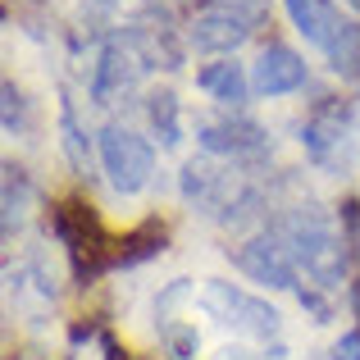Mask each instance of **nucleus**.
I'll use <instances>...</instances> for the list:
<instances>
[{
    "instance_id": "1",
    "label": "nucleus",
    "mask_w": 360,
    "mask_h": 360,
    "mask_svg": "<svg viewBox=\"0 0 360 360\" xmlns=\"http://www.w3.org/2000/svg\"><path fill=\"white\" fill-rule=\"evenodd\" d=\"M283 242L292 246V255H297V269L310 278V288L319 292H338V283H342V269H347V238L338 233V224L328 219L319 205H301V210H292L288 219L278 224Z\"/></svg>"
},
{
    "instance_id": "2",
    "label": "nucleus",
    "mask_w": 360,
    "mask_h": 360,
    "mask_svg": "<svg viewBox=\"0 0 360 360\" xmlns=\"http://www.w3.org/2000/svg\"><path fill=\"white\" fill-rule=\"evenodd\" d=\"M96 146H101V169H105L115 192L137 196L150 187V178H155V150H150L146 137H137L123 123H110V128H101Z\"/></svg>"
},
{
    "instance_id": "3",
    "label": "nucleus",
    "mask_w": 360,
    "mask_h": 360,
    "mask_svg": "<svg viewBox=\"0 0 360 360\" xmlns=\"http://www.w3.org/2000/svg\"><path fill=\"white\" fill-rule=\"evenodd\" d=\"M201 310L210 319H219V324H229L233 333L255 338V342H269V338H278V328H283L278 310H274L269 301L251 297V292L233 288V283H205L201 288Z\"/></svg>"
},
{
    "instance_id": "4",
    "label": "nucleus",
    "mask_w": 360,
    "mask_h": 360,
    "mask_svg": "<svg viewBox=\"0 0 360 360\" xmlns=\"http://www.w3.org/2000/svg\"><path fill=\"white\" fill-rule=\"evenodd\" d=\"M150 69L146 51H141L137 32H119L101 46V60H96V73H91V101L96 105H115L119 96H128L132 87L141 82V73Z\"/></svg>"
},
{
    "instance_id": "5",
    "label": "nucleus",
    "mask_w": 360,
    "mask_h": 360,
    "mask_svg": "<svg viewBox=\"0 0 360 360\" xmlns=\"http://www.w3.org/2000/svg\"><path fill=\"white\" fill-rule=\"evenodd\" d=\"M238 269L246 274V278L264 283V288H288V292H301L297 255H292V246L283 242V233H278V229L255 233V238L238 251Z\"/></svg>"
},
{
    "instance_id": "6",
    "label": "nucleus",
    "mask_w": 360,
    "mask_h": 360,
    "mask_svg": "<svg viewBox=\"0 0 360 360\" xmlns=\"http://www.w3.org/2000/svg\"><path fill=\"white\" fill-rule=\"evenodd\" d=\"M255 23H260V18H251L246 9L214 0V5L196 9L192 32H187V37H192V46H196V51H210V55H233L242 41H251Z\"/></svg>"
},
{
    "instance_id": "7",
    "label": "nucleus",
    "mask_w": 360,
    "mask_h": 360,
    "mask_svg": "<svg viewBox=\"0 0 360 360\" xmlns=\"http://www.w3.org/2000/svg\"><path fill=\"white\" fill-rule=\"evenodd\" d=\"M55 238L69 246L78 269H96V255L105 251V233H101V224H96V210L82 205V201L55 205Z\"/></svg>"
},
{
    "instance_id": "8",
    "label": "nucleus",
    "mask_w": 360,
    "mask_h": 360,
    "mask_svg": "<svg viewBox=\"0 0 360 360\" xmlns=\"http://www.w3.org/2000/svg\"><path fill=\"white\" fill-rule=\"evenodd\" d=\"M301 82H306V60H301L292 46H264L260 55H255L251 64V91H260V96H288V91H297Z\"/></svg>"
},
{
    "instance_id": "9",
    "label": "nucleus",
    "mask_w": 360,
    "mask_h": 360,
    "mask_svg": "<svg viewBox=\"0 0 360 360\" xmlns=\"http://www.w3.org/2000/svg\"><path fill=\"white\" fill-rule=\"evenodd\" d=\"M196 141L210 155H251L264 146V128L255 119L242 115H224V119H201L196 123Z\"/></svg>"
},
{
    "instance_id": "10",
    "label": "nucleus",
    "mask_w": 360,
    "mask_h": 360,
    "mask_svg": "<svg viewBox=\"0 0 360 360\" xmlns=\"http://www.w3.org/2000/svg\"><path fill=\"white\" fill-rule=\"evenodd\" d=\"M233 174H224L219 165H210V160H192V165L183 169V196L192 205H201L205 214H219L224 205L233 201Z\"/></svg>"
},
{
    "instance_id": "11",
    "label": "nucleus",
    "mask_w": 360,
    "mask_h": 360,
    "mask_svg": "<svg viewBox=\"0 0 360 360\" xmlns=\"http://www.w3.org/2000/svg\"><path fill=\"white\" fill-rule=\"evenodd\" d=\"M301 141H306L310 160H319V165H328L338 150H347V141H352V128H347V105L315 110L310 123L301 128Z\"/></svg>"
},
{
    "instance_id": "12",
    "label": "nucleus",
    "mask_w": 360,
    "mask_h": 360,
    "mask_svg": "<svg viewBox=\"0 0 360 360\" xmlns=\"http://www.w3.org/2000/svg\"><path fill=\"white\" fill-rule=\"evenodd\" d=\"M288 18L310 46H319V51H324V46L333 41V32L342 27V14H338L333 0H288Z\"/></svg>"
},
{
    "instance_id": "13",
    "label": "nucleus",
    "mask_w": 360,
    "mask_h": 360,
    "mask_svg": "<svg viewBox=\"0 0 360 360\" xmlns=\"http://www.w3.org/2000/svg\"><path fill=\"white\" fill-rule=\"evenodd\" d=\"M196 87H201L205 96H214L219 105H242L246 91H251V78L242 73V64L214 60V64H205V69L196 73Z\"/></svg>"
},
{
    "instance_id": "14",
    "label": "nucleus",
    "mask_w": 360,
    "mask_h": 360,
    "mask_svg": "<svg viewBox=\"0 0 360 360\" xmlns=\"http://www.w3.org/2000/svg\"><path fill=\"white\" fill-rule=\"evenodd\" d=\"M328 64H333V73H342V78H360V23L356 18H342V27L333 32V41L324 46Z\"/></svg>"
},
{
    "instance_id": "15",
    "label": "nucleus",
    "mask_w": 360,
    "mask_h": 360,
    "mask_svg": "<svg viewBox=\"0 0 360 360\" xmlns=\"http://www.w3.org/2000/svg\"><path fill=\"white\" fill-rule=\"evenodd\" d=\"M0 201H5V238H9L27 219V205L37 201L32 183H27V174L18 165H5V192H0Z\"/></svg>"
},
{
    "instance_id": "16",
    "label": "nucleus",
    "mask_w": 360,
    "mask_h": 360,
    "mask_svg": "<svg viewBox=\"0 0 360 360\" xmlns=\"http://www.w3.org/2000/svg\"><path fill=\"white\" fill-rule=\"evenodd\" d=\"M64 360H119V342L110 338V328L82 324L78 333H73V342H69V352H64Z\"/></svg>"
},
{
    "instance_id": "17",
    "label": "nucleus",
    "mask_w": 360,
    "mask_h": 360,
    "mask_svg": "<svg viewBox=\"0 0 360 360\" xmlns=\"http://www.w3.org/2000/svg\"><path fill=\"white\" fill-rule=\"evenodd\" d=\"M160 251H165V229H160V224H141L137 233H128V238L119 242V251H115L110 264H137V260H150V255H160Z\"/></svg>"
},
{
    "instance_id": "18",
    "label": "nucleus",
    "mask_w": 360,
    "mask_h": 360,
    "mask_svg": "<svg viewBox=\"0 0 360 360\" xmlns=\"http://www.w3.org/2000/svg\"><path fill=\"white\" fill-rule=\"evenodd\" d=\"M146 119H150V128L160 132V141H165V146H178V141H183V128H178V101H174V91H160V96H150V105H146Z\"/></svg>"
},
{
    "instance_id": "19",
    "label": "nucleus",
    "mask_w": 360,
    "mask_h": 360,
    "mask_svg": "<svg viewBox=\"0 0 360 360\" xmlns=\"http://www.w3.org/2000/svg\"><path fill=\"white\" fill-rule=\"evenodd\" d=\"M160 338H165V347H169V356H174V360H192V356H196V347H201L196 328L178 324V319H174V324H165V333H160Z\"/></svg>"
},
{
    "instance_id": "20",
    "label": "nucleus",
    "mask_w": 360,
    "mask_h": 360,
    "mask_svg": "<svg viewBox=\"0 0 360 360\" xmlns=\"http://www.w3.org/2000/svg\"><path fill=\"white\" fill-rule=\"evenodd\" d=\"M64 150H69V155H73V165H78V169H87V137H82V132H78V123H73V110L69 105H64Z\"/></svg>"
},
{
    "instance_id": "21",
    "label": "nucleus",
    "mask_w": 360,
    "mask_h": 360,
    "mask_svg": "<svg viewBox=\"0 0 360 360\" xmlns=\"http://www.w3.org/2000/svg\"><path fill=\"white\" fill-rule=\"evenodd\" d=\"M0 96H5V132L14 137V132L23 128V91H18L14 82H5V87H0Z\"/></svg>"
},
{
    "instance_id": "22",
    "label": "nucleus",
    "mask_w": 360,
    "mask_h": 360,
    "mask_svg": "<svg viewBox=\"0 0 360 360\" xmlns=\"http://www.w3.org/2000/svg\"><path fill=\"white\" fill-rule=\"evenodd\" d=\"M342 219H347V251H352V260L360 264V210H356V205H347Z\"/></svg>"
},
{
    "instance_id": "23",
    "label": "nucleus",
    "mask_w": 360,
    "mask_h": 360,
    "mask_svg": "<svg viewBox=\"0 0 360 360\" xmlns=\"http://www.w3.org/2000/svg\"><path fill=\"white\" fill-rule=\"evenodd\" d=\"M324 360H360V333L338 338V342L328 347V356H324Z\"/></svg>"
},
{
    "instance_id": "24",
    "label": "nucleus",
    "mask_w": 360,
    "mask_h": 360,
    "mask_svg": "<svg viewBox=\"0 0 360 360\" xmlns=\"http://www.w3.org/2000/svg\"><path fill=\"white\" fill-rule=\"evenodd\" d=\"M224 360H260V356H246V352H224Z\"/></svg>"
}]
</instances>
